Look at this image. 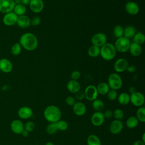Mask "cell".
<instances>
[{
    "label": "cell",
    "mask_w": 145,
    "mask_h": 145,
    "mask_svg": "<svg viewBox=\"0 0 145 145\" xmlns=\"http://www.w3.org/2000/svg\"><path fill=\"white\" fill-rule=\"evenodd\" d=\"M19 44L25 50L32 51L37 48L38 45V40L33 33L26 32L20 36Z\"/></svg>",
    "instance_id": "cell-1"
},
{
    "label": "cell",
    "mask_w": 145,
    "mask_h": 145,
    "mask_svg": "<svg viewBox=\"0 0 145 145\" xmlns=\"http://www.w3.org/2000/svg\"><path fill=\"white\" fill-rule=\"evenodd\" d=\"M62 113L60 109L53 105L47 106L44 111V117L49 123H56L61 120Z\"/></svg>",
    "instance_id": "cell-2"
},
{
    "label": "cell",
    "mask_w": 145,
    "mask_h": 145,
    "mask_svg": "<svg viewBox=\"0 0 145 145\" xmlns=\"http://www.w3.org/2000/svg\"><path fill=\"white\" fill-rule=\"evenodd\" d=\"M116 53L117 51L114 45L110 42H106L100 48V55L105 61L113 59L115 57Z\"/></svg>",
    "instance_id": "cell-3"
},
{
    "label": "cell",
    "mask_w": 145,
    "mask_h": 145,
    "mask_svg": "<svg viewBox=\"0 0 145 145\" xmlns=\"http://www.w3.org/2000/svg\"><path fill=\"white\" fill-rule=\"evenodd\" d=\"M131 42L130 39L123 36L116 39L113 44L117 52L120 53H125L129 50Z\"/></svg>",
    "instance_id": "cell-4"
},
{
    "label": "cell",
    "mask_w": 145,
    "mask_h": 145,
    "mask_svg": "<svg viewBox=\"0 0 145 145\" xmlns=\"http://www.w3.org/2000/svg\"><path fill=\"white\" fill-rule=\"evenodd\" d=\"M122 79L117 73H111L108 78V84L110 89L118 90L122 86Z\"/></svg>",
    "instance_id": "cell-5"
},
{
    "label": "cell",
    "mask_w": 145,
    "mask_h": 145,
    "mask_svg": "<svg viewBox=\"0 0 145 145\" xmlns=\"http://www.w3.org/2000/svg\"><path fill=\"white\" fill-rule=\"evenodd\" d=\"M92 45L101 48L106 43L107 38L105 33L103 32H98L93 35L91 39Z\"/></svg>",
    "instance_id": "cell-6"
},
{
    "label": "cell",
    "mask_w": 145,
    "mask_h": 145,
    "mask_svg": "<svg viewBox=\"0 0 145 145\" xmlns=\"http://www.w3.org/2000/svg\"><path fill=\"white\" fill-rule=\"evenodd\" d=\"M144 96L143 94L140 92L135 91L130 95V102L135 106H142L144 103Z\"/></svg>",
    "instance_id": "cell-7"
},
{
    "label": "cell",
    "mask_w": 145,
    "mask_h": 145,
    "mask_svg": "<svg viewBox=\"0 0 145 145\" xmlns=\"http://www.w3.org/2000/svg\"><path fill=\"white\" fill-rule=\"evenodd\" d=\"M83 92L84 94V98L88 101H92L97 97L98 92L96 87L93 85H89L87 86Z\"/></svg>",
    "instance_id": "cell-8"
},
{
    "label": "cell",
    "mask_w": 145,
    "mask_h": 145,
    "mask_svg": "<svg viewBox=\"0 0 145 145\" xmlns=\"http://www.w3.org/2000/svg\"><path fill=\"white\" fill-rule=\"evenodd\" d=\"M15 6L14 0H0V12L5 14L11 12Z\"/></svg>",
    "instance_id": "cell-9"
},
{
    "label": "cell",
    "mask_w": 145,
    "mask_h": 145,
    "mask_svg": "<svg viewBox=\"0 0 145 145\" xmlns=\"http://www.w3.org/2000/svg\"><path fill=\"white\" fill-rule=\"evenodd\" d=\"M29 6L33 12L38 14L43 10L44 3L42 0H30Z\"/></svg>",
    "instance_id": "cell-10"
},
{
    "label": "cell",
    "mask_w": 145,
    "mask_h": 145,
    "mask_svg": "<svg viewBox=\"0 0 145 145\" xmlns=\"http://www.w3.org/2000/svg\"><path fill=\"white\" fill-rule=\"evenodd\" d=\"M18 16L13 11L6 13L3 18V22L7 26H11L16 23Z\"/></svg>",
    "instance_id": "cell-11"
},
{
    "label": "cell",
    "mask_w": 145,
    "mask_h": 145,
    "mask_svg": "<svg viewBox=\"0 0 145 145\" xmlns=\"http://www.w3.org/2000/svg\"><path fill=\"white\" fill-rule=\"evenodd\" d=\"M125 9L126 12L131 15H137L140 10L138 5L133 1L127 2L125 6Z\"/></svg>",
    "instance_id": "cell-12"
},
{
    "label": "cell",
    "mask_w": 145,
    "mask_h": 145,
    "mask_svg": "<svg viewBox=\"0 0 145 145\" xmlns=\"http://www.w3.org/2000/svg\"><path fill=\"white\" fill-rule=\"evenodd\" d=\"M105 118L101 112H95L91 118L92 124L95 126H100L104 122Z\"/></svg>",
    "instance_id": "cell-13"
},
{
    "label": "cell",
    "mask_w": 145,
    "mask_h": 145,
    "mask_svg": "<svg viewBox=\"0 0 145 145\" xmlns=\"http://www.w3.org/2000/svg\"><path fill=\"white\" fill-rule=\"evenodd\" d=\"M123 128V124L121 120H114L109 125V131L113 134H117L121 133Z\"/></svg>",
    "instance_id": "cell-14"
},
{
    "label": "cell",
    "mask_w": 145,
    "mask_h": 145,
    "mask_svg": "<svg viewBox=\"0 0 145 145\" xmlns=\"http://www.w3.org/2000/svg\"><path fill=\"white\" fill-rule=\"evenodd\" d=\"M129 62L125 58L118 59L114 64V69L117 72H122L126 70Z\"/></svg>",
    "instance_id": "cell-15"
},
{
    "label": "cell",
    "mask_w": 145,
    "mask_h": 145,
    "mask_svg": "<svg viewBox=\"0 0 145 145\" xmlns=\"http://www.w3.org/2000/svg\"><path fill=\"white\" fill-rule=\"evenodd\" d=\"M86 106L82 101L76 102L72 106V110L74 114L78 116H82L86 113Z\"/></svg>",
    "instance_id": "cell-16"
},
{
    "label": "cell",
    "mask_w": 145,
    "mask_h": 145,
    "mask_svg": "<svg viewBox=\"0 0 145 145\" xmlns=\"http://www.w3.org/2000/svg\"><path fill=\"white\" fill-rule=\"evenodd\" d=\"M18 114L20 118L26 120L32 116L33 111L32 109L28 106H22L18 109Z\"/></svg>",
    "instance_id": "cell-17"
},
{
    "label": "cell",
    "mask_w": 145,
    "mask_h": 145,
    "mask_svg": "<svg viewBox=\"0 0 145 145\" xmlns=\"http://www.w3.org/2000/svg\"><path fill=\"white\" fill-rule=\"evenodd\" d=\"M11 131L16 134H21L24 129V125L23 122L19 120H15L12 121L10 125Z\"/></svg>",
    "instance_id": "cell-18"
},
{
    "label": "cell",
    "mask_w": 145,
    "mask_h": 145,
    "mask_svg": "<svg viewBox=\"0 0 145 145\" xmlns=\"http://www.w3.org/2000/svg\"><path fill=\"white\" fill-rule=\"evenodd\" d=\"M13 68L12 62L7 58L0 59V70L5 73L10 72Z\"/></svg>",
    "instance_id": "cell-19"
},
{
    "label": "cell",
    "mask_w": 145,
    "mask_h": 145,
    "mask_svg": "<svg viewBox=\"0 0 145 145\" xmlns=\"http://www.w3.org/2000/svg\"><path fill=\"white\" fill-rule=\"evenodd\" d=\"M80 84L77 80H70L66 84L67 90L72 93H75L80 90Z\"/></svg>",
    "instance_id": "cell-20"
},
{
    "label": "cell",
    "mask_w": 145,
    "mask_h": 145,
    "mask_svg": "<svg viewBox=\"0 0 145 145\" xmlns=\"http://www.w3.org/2000/svg\"><path fill=\"white\" fill-rule=\"evenodd\" d=\"M16 24L22 28H27L31 25V19L25 15L19 16L18 18Z\"/></svg>",
    "instance_id": "cell-21"
},
{
    "label": "cell",
    "mask_w": 145,
    "mask_h": 145,
    "mask_svg": "<svg viewBox=\"0 0 145 145\" xmlns=\"http://www.w3.org/2000/svg\"><path fill=\"white\" fill-rule=\"evenodd\" d=\"M129 51L132 56L138 57L140 56L142 52V48L141 45L133 42L130 44Z\"/></svg>",
    "instance_id": "cell-22"
},
{
    "label": "cell",
    "mask_w": 145,
    "mask_h": 145,
    "mask_svg": "<svg viewBox=\"0 0 145 145\" xmlns=\"http://www.w3.org/2000/svg\"><path fill=\"white\" fill-rule=\"evenodd\" d=\"M96 89L98 92V94L101 95H105L108 93L110 90V88L107 83L101 82L96 87Z\"/></svg>",
    "instance_id": "cell-23"
},
{
    "label": "cell",
    "mask_w": 145,
    "mask_h": 145,
    "mask_svg": "<svg viewBox=\"0 0 145 145\" xmlns=\"http://www.w3.org/2000/svg\"><path fill=\"white\" fill-rule=\"evenodd\" d=\"M136 33V29L133 25H127L124 28L123 30V37L130 39L133 37L134 35Z\"/></svg>",
    "instance_id": "cell-24"
},
{
    "label": "cell",
    "mask_w": 145,
    "mask_h": 145,
    "mask_svg": "<svg viewBox=\"0 0 145 145\" xmlns=\"http://www.w3.org/2000/svg\"><path fill=\"white\" fill-rule=\"evenodd\" d=\"M139 123V121L137 118L135 116H130L128 117V118L126 120V126L130 129H133L135 128Z\"/></svg>",
    "instance_id": "cell-25"
},
{
    "label": "cell",
    "mask_w": 145,
    "mask_h": 145,
    "mask_svg": "<svg viewBox=\"0 0 145 145\" xmlns=\"http://www.w3.org/2000/svg\"><path fill=\"white\" fill-rule=\"evenodd\" d=\"M117 99L119 104L122 105H127L130 102V95L126 92L120 93Z\"/></svg>",
    "instance_id": "cell-26"
},
{
    "label": "cell",
    "mask_w": 145,
    "mask_h": 145,
    "mask_svg": "<svg viewBox=\"0 0 145 145\" xmlns=\"http://www.w3.org/2000/svg\"><path fill=\"white\" fill-rule=\"evenodd\" d=\"M87 145H101L100 138L95 134L89 135L87 139Z\"/></svg>",
    "instance_id": "cell-27"
},
{
    "label": "cell",
    "mask_w": 145,
    "mask_h": 145,
    "mask_svg": "<svg viewBox=\"0 0 145 145\" xmlns=\"http://www.w3.org/2000/svg\"><path fill=\"white\" fill-rule=\"evenodd\" d=\"M26 10L27 8L25 7V6L21 3H19V4H16L15 5L14 10H13V12L18 16H22L25 14V13L26 12Z\"/></svg>",
    "instance_id": "cell-28"
},
{
    "label": "cell",
    "mask_w": 145,
    "mask_h": 145,
    "mask_svg": "<svg viewBox=\"0 0 145 145\" xmlns=\"http://www.w3.org/2000/svg\"><path fill=\"white\" fill-rule=\"evenodd\" d=\"M92 108L96 112H101L104 108V104L103 101L99 99H96L92 101Z\"/></svg>",
    "instance_id": "cell-29"
},
{
    "label": "cell",
    "mask_w": 145,
    "mask_h": 145,
    "mask_svg": "<svg viewBox=\"0 0 145 145\" xmlns=\"http://www.w3.org/2000/svg\"><path fill=\"white\" fill-rule=\"evenodd\" d=\"M100 48L92 45L88 49V54L92 58H95L100 55Z\"/></svg>",
    "instance_id": "cell-30"
},
{
    "label": "cell",
    "mask_w": 145,
    "mask_h": 145,
    "mask_svg": "<svg viewBox=\"0 0 145 145\" xmlns=\"http://www.w3.org/2000/svg\"><path fill=\"white\" fill-rule=\"evenodd\" d=\"M136 117L139 121L143 123L145 122V108L144 106H140L137 110Z\"/></svg>",
    "instance_id": "cell-31"
},
{
    "label": "cell",
    "mask_w": 145,
    "mask_h": 145,
    "mask_svg": "<svg viewBox=\"0 0 145 145\" xmlns=\"http://www.w3.org/2000/svg\"><path fill=\"white\" fill-rule=\"evenodd\" d=\"M145 41V36L140 32L136 33L133 36V42L139 45L143 44Z\"/></svg>",
    "instance_id": "cell-32"
},
{
    "label": "cell",
    "mask_w": 145,
    "mask_h": 145,
    "mask_svg": "<svg viewBox=\"0 0 145 145\" xmlns=\"http://www.w3.org/2000/svg\"><path fill=\"white\" fill-rule=\"evenodd\" d=\"M123 27L121 25H116L113 28V35L117 39L123 36Z\"/></svg>",
    "instance_id": "cell-33"
},
{
    "label": "cell",
    "mask_w": 145,
    "mask_h": 145,
    "mask_svg": "<svg viewBox=\"0 0 145 145\" xmlns=\"http://www.w3.org/2000/svg\"><path fill=\"white\" fill-rule=\"evenodd\" d=\"M56 123H49L46 127V131L48 134L52 135L58 131Z\"/></svg>",
    "instance_id": "cell-34"
},
{
    "label": "cell",
    "mask_w": 145,
    "mask_h": 145,
    "mask_svg": "<svg viewBox=\"0 0 145 145\" xmlns=\"http://www.w3.org/2000/svg\"><path fill=\"white\" fill-rule=\"evenodd\" d=\"M22 48L19 42L15 43L11 48V53L14 56H18L21 53Z\"/></svg>",
    "instance_id": "cell-35"
},
{
    "label": "cell",
    "mask_w": 145,
    "mask_h": 145,
    "mask_svg": "<svg viewBox=\"0 0 145 145\" xmlns=\"http://www.w3.org/2000/svg\"><path fill=\"white\" fill-rule=\"evenodd\" d=\"M57 127L58 130L60 131H65L68 128V123L66 121L64 120H59L56 122Z\"/></svg>",
    "instance_id": "cell-36"
},
{
    "label": "cell",
    "mask_w": 145,
    "mask_h": 145,
    "mask_svg": "<svg viewBox=\"0 0 145 145\" xmlns=\"http://www.w3.org/2000/svg\"><path fill=\"white\" fill-rule=\"evenodd\" d=\"M113 116L115 118V120L121 121V120L123 118L124 113L122 110H121V109L117 108V109H116L113 112Z\"/></svg>",
    "instance_id": "cell-37"
},
{
    "label": "cell",
    "mask_w": 145,
    "mask_h": 145,
    "mask_svg": "<svg viewBox=\"0 0 145 145\" xmlns=\"http://www.w3.org/2000/svg\"><path fill=\"white\" fill-rule=\"evenodd\" d=\"M106 95L108 96V98L110 101L115 100L118 97V93L117 91L114 89H110Z\"/></svg>",
    "instance_id": "cell-38"
},
{
    "label": "cell",
    "mask_w": 145,
    "mask_h": 145,
    "mask_svg": "<svg viewBox=\"0 0 145 145\" xmlns=\"http://www.w3.org/2000/svg\"><path fill=\"white\" fill-rule=\"evenodd\" d=\"M35 125L32 121L27 122L24 126V130H27L29 133L35 129Z\"/></svg>",
    "instance_id": "cell-39"
},
{
    "label": "cell",
    "mask_w": 145,
    "mask_h": 145,
    "mask_svg": "<svg viewBox=\"0 0 145 145\" xmlns=\"http://www.w3.org/2000/svg\"><path fill=\"white\" fill-rule=\"evenodd\" d=\"M70 77H71V79L78 81V80H79L81 77V73L79 71H78V70L73 71L71 74Z\"/></svg>",
    "instance_id": "cell-40"
},
{
    "label": "cell",
    "mask_w": 145,
    "mask_h": 145,
    "mask_svg": "<svg viewBox=\"0 0 145 145\" xmlns=\"http://www.w3.org/2000/svg\"><path fill=\"white\" fill-rule=\"evenodd\" d=\"M65 102L67 105L69 106H73L74 104L76 103V100L74 97L72 96H69L66 98Z\"/></svg>",
    "instance_id": "cell-41"
},
{
    "label": "cell",
    "mask_w": 145,
    "mask_h": 145,
    "mask_svg": "<svg viewBox=\"0 0 145 145\" xmlns=\"http://www.w3.org/2000/svg\"><path fill=\"white\" fill-rule=\"evenodd\" d=\"M41 23V18L39 16H34L31 20V25L32 26H37L39 25Z\"/></svg>",
    "instance_id": "cell-42"
},
{
    "label": "cell",
    "mask_w": 145,
    "mask_h": 145,
    "mask_svg": "<svg viewBox=\"0 0 145 145\" xmlns=\"http://www.w3.org/2000/svg\"><path fill=\"white\" fill-rule=\"evenodd\" d=\"M75 100H78V101H80L81 100L84 99V94L83 91H81L80 90L76 93H75Z\"/></svg>",
    "instance_id": "cell-43"
},
{
    "label": "cell",
    "mask_w": 145,
    "mask_h": 145,
    "mask_svg": "<svg viewBox=\"0 0 145 145\" xmlns=\"http://www.w3.org/2000/svg\"><path fill=\"white\" fill-rule=\"evenodd\" d=\"M105 118H110L113 116V112L111 110H106L103 113Z\"/></svg>",
    "instance_id": "cell-44"
},
{
    "label": "cell",
    "mask_w": 145,
    "mask_h": 145,
    "mask_svg": "<svg viewBox=\"0 0 145 145\" xmlns=\"http://www.w3.org/2000/svg\"><path fill=\"white\" fill-rule=\"evenodd\" d=\"M126 70L130 73L134 72L135 71V67L134 65H129V66H127V67L126 69Z\"/></svg>",
    "instance_id": "cell-45"
},
{
    "label": "cell",
    "mask_w": 145,
    "mask_h": 145,
    "mask_svg": "<svg viewBox=\"0 0 145 145\" xmlns=\"http://www.w3.org/2000/svg\"><path fill=\"white\" fill-rule=\"evenodd\" d=\"M133 145H145V143L142 141L141 140H138L135 141L133 143Z\"/></svg>",
    "instance_id": "cell-46"
},
{
    "label": "cell",
    "mask_w": 145,
    "mask_h": 145,
    "mask_svg": "<svg viewBox=\"0 0 145 145\" xmlns=\"http://www.w3.org/2000/svg\"><path fill=\"white\" fill-rule=\"evenodd\" d=\"M30 0H20V3L25 6V5H29Z\"/></svg>",
    "instance_id": "cell-47"
},
{
    "label": "cell",
    "mask_w": 145,
    "mask_h": 145,
    "mask_svg": "<svg viewBox=\"0 0 145 145\" xmlns=\"http://www.w3.org/2000/svg\"><path fill=\"white\" fill-rule=\"evenodd\" d=\"M21 134L22 135L23 137H28V135H29V132L24 129L23 131H22V133H21Z\"/></svg>",
    "instance_id": "cell-48"
},
{
    "label": "cell",
    "mask_w": 145,
    "mask_h": 145,
    "mask_svg": "<svg viewBox=\"0 0 145 145\" xmlns=\"http://www.w3.org/2000/svg\"><path fill=\"white\" fill-rule=\"evenodd\" d=\"M129 92L131 93H133L134 92H135L136 91H135V88L133 87V86H131L130 88H129Z\"/></svg>",
    "instance_id": "cell-49"
},
{
    "label": "cell",
    "mask_w": 145,
    "mask_h": 145,
    "mask_svg": "<svg viewBox=\"0 0 145 145\" xmlns=\"http://www.w3.org/2000/svg\"><path fill=\"white\" fill-rule=\"evenodd\" d=\"M141 140L145 143V133H144L142 135V140Z\"/></svg>",
    "instance_id": "cell-50"
},
{
    "label": "cell",
    "mask_w": 145,
    "mask_h": 145,
    "mask_svg": "<svg viewBox=\"0 0 145 145\" xmlns=\"http://www.w3.org/2000/svg\"><path fill=\"white\" fill-rule=\"evenodd\" d=\"M45 145H54V144L53 143H52V142H46V143H45Z\"/></svg>",
    "instance_id": "cell-51"
},
{
    "label": "cell",
    "mask_w": 145,
    "mask_h": 145,
    "mask_svg": "<svg viewBox=\"0 0 145 145\" xmlns=\"http://www.w3.org/2000/svg\"><path fill=\"white\" fill-rule=\"evenodd\" d=\"M14 2H15V5L20 3V0H14Z\"/></svg>",
    "instance_id": "cell-52"
}]
</instances>
